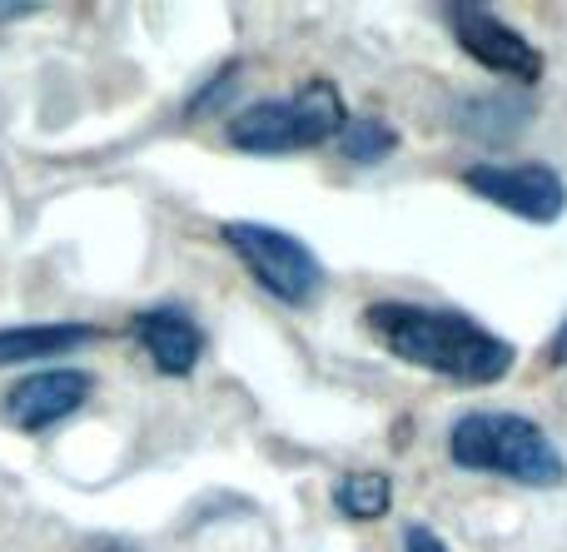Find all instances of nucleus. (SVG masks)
Masks as SVG:
<instances>
[{
	"mask_svg": "<svg viewBox=\"0 0 567 552\" xmlns=\"http://www.w3.org/2000/svg\"><path fill=\"white\" fill-rule=\"evenodd\" d=\"M449 458L468 473H498L528 488H558L567 478L563 448L523 414H463L449 428Z\"/></svg>",
	"mask_w": 567,
	"mask_h": 552,
	"instance_id": "f03ea898",
	"label": "nucleus"
},
{
	"mask_svg": "<svg viewBox=\"0 0 567 552\" xmlns=\"http://www.w3.org/2000/svg\"><path fill=\"white\" fill-rule=\"evenodd\" d=\"M403 552H449V548H443V538L433 533V528L413 523L409 533H403Z\"/></svg>",
	"mask_w": 567,
	"mask_h": 552,
	"instance_id": "f8f14e48",
	"label": "nucleus"
},
{
	"mask_svg": "<svg viewBox=\"0 0 567 552\" xmlns=\"http://www.w3.org/2000/svg\"><path fill=\"white\" fill-rule=\"evenodd\" d=\"M339 155L353 159V165H379V159H389L393 149H399V129L383 125L379 115H349V125L339 129Z\"/></svg>",
	"mask_w": 567,
	"mask_h": 552,
	"instance_id": "9b49d317",
	"label": "nucleus"
},
{
	"mask_svg": "<svg viewBox=\"0 0 567 552\" xmlns=\"http://www.w3.org/2000/svg\"><path fill=\"white\" fill-rule=\"evenodd\" d=\"M393 503V478L379 473V468H353L333 483V508H339L349 523H373L383 518Z\"/></svg>",
	"mask_w": 567,
	"mask_h": 552,
	"instance_id": "9d476101",
	"label": "nucleus"
},
{
	"mask_svg": "<svg viewBox=\"0 0 567 552\" xmlns=\"http://www.w3.org/2000/svg\"><path fill=\"white\" fill-rule=\"evenodd\" d=\"M463 189L528 225H553L567 209V179L553 165H493L488 159V165L463 169Z\"/></svg>",
	"mask_w": 567,
	"mask_h": 552,
	"instance_id": "39448f33",
	"label": "nucleus"
},
{
	"mask_svg": "<svg viewBox=\"0 0 567 552\" xmlns=\"http://www.w3.org/2000/svg\"><path fill=\"white\" fill-rule=\"evenodd\" d=\"M130 334L140 339V348H145L150 364H155L165 378L195 374L199 358H205V348H209V339H205V329H199V319L189 314V309H179V304L140 309V314L130 319Z\"/></svg>",
	"mask_w": 567,
	"mask_h": 552,
	"instance_id": "6e6552de",
	"label": "nucleus"
},
{
	"mask_svg": "<svg viewBox=\"0 0 567 552\" xmlns=\"http://www.w3.org/2000/svg\"><path fill=\"white\" fill-rule=\"evenodd\" d=\"M16 15H30V6H0V20H16Z\"/></svg>",
	"mask_w": 567,
	"mask_h": 552,
	"instance_id": "4468645a",
	"label": "nucleus"
},
{
	"mask_svg": "<svg viewBox=\"0 0 567 552\" xmlns=\"http://www.w3.org/2000/svg\"><path fill=\"white\" fill-rule=\"evenodd\" d=\"M95 378L85 368H45V374H25L20 384H10V394L0 398V424L16 434H45L50 424L70 418L90 398Z\"/></svg>",
	"mask_w": 567,
	"mask_h": 552,
	"instance_id": "0eeeda50",
	"label": "nucleus"
},
{
	"mask_svg": "<svg viewBox=\"0 0 567 552\" xmlns=\"http://www.w3.org/2000/svg\"><path fill=\"white\" fill-rule=\"evenodd\" d=\"M443 15H449V25H453V40H458L483 70H493V75H503V80H518V85L543 80V50L533 45L528 35H518L508 20L493 15L488 6H449Z\"/></svg>",
	"mask_w": 567,
	"mask_h": 552,
	"instance_id": "423d86ee",
	"label": "nucleus"
},
{
	"mask_svg": "<svg viewBox=\"0 0 567 552\" xmlns=\"http://www.w3.org/2000/svg\"><path fill=\"white\" fill-rule=\"evenodd\" d=\"M548 364L567 368V319L558 324V334H553V344H548Z\"/></svg>",
	"mask_w": 567,
	"mask_h": 552,
	"instance_id": "ddd939ff",
	"label": "nucleus"
},
{
	"mask_svg": "<svg viewBox=\"0 0 567 552\" xmlns=\"http://www.w3.org/2000/svg\"><path fill=\"white\" fill-rule=\"evenodd\" d=\"M90 552H135V548H125V543H95Z\"/></svg>",
	"mask_w": 567,
	"mask_h": 552,
	"instance_id": "2eb2a0df",
	"label": "nucleus"
},
{
	"mask_svg": "<svg viewBox=\"0 0 567 552\" xmlns=\"http://www.w3.org/2000/svg\"><path fill=\"white\" fill-rule=\"evenodd\" d=\"M219 239H225V244L239 254V264L249 269V279H255L265 294H275L279 304L303 309V304H313V299H319L323 264H319V254H313L303 239L289 235V229L229 219V225L219 229Z\"/></svg>",
	"mask_w": 567,
	"mask_h": 552,
	"instance_id": "20e7f679",
	"label": "nucleus"
},
{
	"mask_svg": "<svg viewBox=\"0 0 567 552\" xmlns=\"http://www.w3.org/2000/svg\"><path fill=\"white\" fill-rule=\"evenodd\" d=\"M95 339V324H20L0 329V368L10 364H35V358H55L65 348H80Z\"/></svg>",
	"mask_w": 567,
	"mask_h": 552,
	"instance_id": "1a4fd4ad",
	"label": "nucleus"
},
{
	"mask_svg": "<svg viewBox=\"0 0 567 552\" xmlns=\"http://www.w3.org/2000/svg\"><path fill=\"white\" fill-rule=\"evenodd\" d=\"M369 329L383 339L393 358L413 368L443 374L453 384H498L513 368V344L483 329L478 319L439 304H403V299H379L369 304Z\"/></svg>",
	"mask_w": 567,
	"mask_h": 552,
	"instance_id": "f257e3e1",
	"label": "nucleus"
},
{
	"mask_svg": "<svg viewBox=\"0 0 567 552\" xmlns=\"http://www.w3.org/2000/svg\"><path fill=\"white\" fill-rule=\"evenodd\" d=\"M349 125L343 95L329 80H309L293 95L265 100V105H245L239 115H229L225 135L245 155H289V149L329 145L339 139V129Z\"/></svg>",
	"mask_w": 567,
	"mask_h": 552,
	"instance_id": "7ed1b4c3",
	"label": "nucleus"
}]
</instances>
